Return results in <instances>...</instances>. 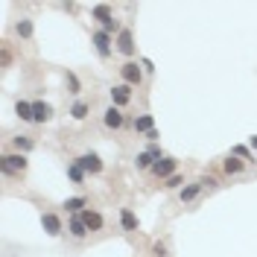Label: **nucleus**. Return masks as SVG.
<instances>
[{
	"mask_svg": "<svg viewBox=\"0 0 257 257\" xmlns=\"http://www.w3.org/2000/svg\"><path fill=\"white\" fill-rule=\"evenodd\" d=\"M91 15H94L99 23H105V20H111V18H114V12H111V6H108V3H97V6L91 9Z\"/></svg>",
	"mask_w": 257,
	"mask_h": 257,
	"instance_id": "nucleus-16",
	"label": "nucleus"
},
{
	"mask_svg": "<svg viewBox=\"0 0 257 257\" xmlns=\"http://www.w3.org/2000/svg\"><path fill=\"white\" fill-rule=\"evenodd\" d=\"M120 76H123V82H126V85H132V88L143 82V70L138 67V61H126V64L120 67Z\"/></svg>",
	"mask_w": 257,
	"mask_h": 257,
	"instance_id": "nucleus-4",
	"label": "nucleus"
},
{
	"mask_svg": "<svg viewBox=\"0 0 257 257\" xmlns=\"http://www.w3.org/2000/svg\"><path fill=\"white\" fill-rule=\"evenodd\" d=\"M178 184H181V176H178V173H176V176H170V178L164 181V187H167V190H176Z\"/></svg>",
	"mask_w": 257,
	"mask_h": 257,
	"instance_id": "nucleus-25",
	"label": "nucleus"
},
{
	"mask_svg": "<svg viewBox=\"0 0 257 257\" xmlns=\"http://www.w3.org/2000/svg\"><path fill=\"white\" fill-rule=\"evenodd\" d=\"M222 170H225L228 176H237V173H243V170H246V161H240L237 155H228V158L222 161Z\"/></svg>",
	"mask_w": 257,
	"mask_h": 257,
	"instance_id": "nucleus-14",
	"label": "nucleus"
},
{
	"mask_svg": "<svg viewBox=\"0 0 257 257\" xmlns=\"http://www.w3.org/2000/svg\"><path fill=\"white\" fill-rule=\"evenodd\" d=\"M152 129H155V120H152V114H140V117L135 120V132H146V135H149Z\"/></svg>",
	"mask_w": 257,
	"mask_h": 257,
	"instance_id": "nucleus-17",
	"label": "nucleus"
},
{
	"mask_svg": "<svg viewBox=\"0 0 257 257\" xmlns=\"http://www.w3.org/2000/svg\"><path fill=\"white\" fill-rule=\"evenodd\" d=\"M15 111H18V117L20 120H32V102H26V99H18V105H15Z\"/></svg>",
	"mask_w": 257,
	"mask_h": 257,
	"instance_id": "nucleus-19",
	"label": "nucleus"
},
{
	"mask_svg": "<svg viewBox=\"0 0 257 257\" xmlns=\"http://www.w3.org/2000/svg\"><path fill=\"white\" fill-rule=\"evenodd\" d=\"M202 190H205V181L199 178V181H193V184H187V187H181V193H178V199H181V202H193V199H196V196H199Z\"/></svg>",
	"mask_w": 257,
	"mask_h": 257,
	"instance_id": "nucleus-12",
	"label": "nucleus"
},
{
	"mask_svg": "<svg viewBox=\"0 0 257 257\" xmlns=\"http://www.w3.org/2000/svg\"><path fill=\"white\" fill-rule=\"evenodd\" d=\"M0 167H3V173H6V176H23V173H26V167H29V161H26V155H23V152H12V155H3Z\"/></svg>",
	"mask_w": 257,
	"mask_h": 257,
	"instance_id": "nucleus-1",
	"label": "nucleus"
},
{
	"mask_svg": "<svg viewBox=\"0 0 257 257\" xmlns=\"http://www.w3.org/2000/svg\"><path fill=\"white\" fill-rule=\"evenodd\" d=\"M67 176H70V181H76V184H82V178H85V170L73 161L70 167H67Z\"/></svg>",
	"mask_w": 257,
	"mask_h": 257,
	"instance_id": "nucleus-23",
	"label": "nucleus"
},
{
	"mask_svg": "<svg viewBox=\"0 0 257 257\" xmlns=\"http://www.w3.org/2000/svg\"><path fill=\"white\" fill-rule=\"evenodd\" d=\"M53 117V105L47 102H32V123H47Z\"/></svg>",
	"mask_w": 257,
	"mask_h": 257,
	"instance_id": "nucleus-10",
	"label": "nucleus"
},
{
	"mask_svg": "<svg viewBox=\"0 0 257 257\" xmlns=\"http://www.w3.org/2000/svg\"><path fill=\"white\" fill-rule=\"evenodd\" d=\"M114 44H117V50H120L123 56H135V35H132V29H123Z\"/></svg>",
	"mask_w": 257,
	"mask_h": 257,
	"instance_id": "nucleus-7",
	"label": "nucleus"
},
{
	"mask_svg": "<svg viewBox=\"0 0 257 257\" xmlns=\"http://www.w3.org/2000/svg\"><path fill=\"white\" fill-rule=\"evenodd\" d=\"M152 252H155V257H167V246H164V243H155Z\"/></svg>",
	"mask_w": 257,
	"mask_h": 257,
	"instance_id": "nucleus-28",
	"label": "nucleus"
},
{
	"mask_svg": "<svg viewBox=\"0 0 257 257\" xmlns=\"http://www.w3.org/2000/svg\"><path fill=\"white\" fill-rule=\"evenodd\" d=\"M79 217H82V222L88 225V231H99V228H102V217H99L97 211H91V208H88V211H82Z\"/></svg>",
	"mask_w": 257,
	"mask_h": 257,
	"instance_id": "nucleus-13",
	"label": "nucleus"
},
{
	"mask_svg": "<svg viewBox=\"0 0 257 257\" xmlns=\"http://www.w3.org/2000/svg\"><path fill=\"white\" fill-rule=\"evenodd\" d=\"M85 205H88V199H85V196H73V199H67V202H64V208H67L70 214H76V217L85 211Z\"/></svg>",
	"mask_w": 257,
	"mask_h": 257,
	"instance_id": "nucleus-18",
	"label": "nucleus"
},
{
	"mask_svg": "<svg viewBox=\"0 0 257 257\" xmlns=\"http://www.w3.org/2000/svg\"><path fill=\"white\" fill-rule=\"evenodd\" d=\"M64 79H67V85H70V94H79V79H76L73 73H67Z\"/></svg>",
	"mask_w": 257,
	"mask_h": 257,
	"instance_id": "nucleus-26",
	"label": "nucleus"
},
{
	"mask_svg": "<svg viewBox=\"0 0 257 257\" xmlns=\"http://www.w3.org/2000/svg\"><path fill=\"white\" fill-rule=\"evenodd\" d=\"M146 152H149V155H152V161H161V158H164V155H161V149H158V146H155V143H152V146H149V149H146Z\"/></svg>",
	"mask_w": 257,
	"mask_h": 257,
	"instance_id": "nucleus-29",
	"label": "nucleus"
},
{
	"mask_svg": "<svg viewBox=\"0 0 257 257\" xmlns=\"http://www.w3.org/2000/svg\"><path fill=\"white\" fill-rule=\"evenodd\" d=\"M129 99H132V85L120 82V85L111 88V102H114L117 108H120V105H129Z\"/></svg>",
	"mask_w": 257,
	"mask_h": 257,
	"instance_id": "nucleus-6",
	"label": "nucleus"
},
{
	"mask_svg": "<svg viewBox=\"0 0 257 257\" xmlns=\"http://www.w3.org/2000/svg\"><path fill=\"white\" fill-rule=\"evenodd\" d=\"M102 123H105V129H120V126L126 123V117H123V111H120L117 105H111V108H105Z\"/></svg>",
	"mask_w": 257,
	"mask_h": 257,
	"instance_id": "nucleus-8",
	"label": "nucleus"
},
{
	"mask_svg": "<svg viewBox=\"0 0 257 257\" xmlns=\"http://www.w3.org/2000/svg\"><path fill=\"white\" fill-rule=\"evenodd\" d=\"M91 44L97 47V53H99L102 59H108V56H111V50H114V41H111V35H108V32H102V29L91 32Z\"/></svg>",
	"mask_w": 257,
	"mask_h": 257,
	"instance_id": "nucleus-2",
	"label": "nucleus"
},
{
	"mask_svg": "<svg viewBox=\"0 0 257 257\" xmlns=\"http://www.w3.org/2000/svg\"><path fill=\"white\" fill-rule=\"evenodd\" d=\"M67 231H70V237H73V240H85V237H88V225L82 222V217H70Z\"/></svg>",
	"mask_w": 257,
	"mask_h": 257,
	"instance_id": "nucleus-11",
	"label": "nucleus"
},
{
	"mask_svg": "<svg viewBox=\"0 0 257 257\" xmlns=\"http://www.w3.org/2000/svg\"><path fill=\"white\" fill-rule=\"evenodd\" d=\"M252 149H255V152H257V135H255V138H252Z\"/></svg>",
	"mask_w": 257,
	"mask_h": 257,
	"instance_id": "nucleus-31",
	"label": "nucleus"
},
{
	"mask_svg": "<svg viewBox=\"0 0 257 257\" xmlns=\"http://www.w3.org/2000/svg\"><path fill=\"white\" fill-rule=\"evenodd\" d=\"M176 167H178V161L176 158H170V155H164L161 161H155V167H152V176H158V178H170V176H176Z\"/></svg>",
	"mask_w": 257,
	"mask_h": 257,
	"instance_id": "nucleus-5",
	"label": "nucleus"
},
{
	"mask_svg": "<svg viewBox=\"0 0 257 257\" xmlns=\"http://www.w3.org/2000/svg\"><path fill=\"white\" fill-rule=\"evenodd\" d=\"M76 164H79L85 173H91V176H99V173H102V167H105V164H102V158H99L97 152H85V155H79V158H76Z\"/></svg>",
	"mask_w": 257,
	"mask_h": 257,
	"instance_id": "nucleus-3",
	"label": "nucleus"
},
{
	"mask_svg": "<svg viewBox=\"0 0 257 257\" xmlns=\"http://www.w3.org/2000/svg\"><path fill=\"white\" fill-rule=\"evenodd\" d=\"M231 155H237V158H252V152H249L246 146H234V149H231Z\"/></svg>",
	"mask_w": 257,
	"mask_h": 257,
	"instance_id": "nucleus-27",
	"label": "nucleus"
},
{
	"mask_svg": "<svg viewBox=\"0 0 257 257\" xmlns=\"http://www.w3.org/2000/svg\"><path fill=\"white\" fill-rule=\"evenodd\" d=\"M70 114H73V120H85L88 117V102H73V108H70Z\"/></svg>",
	"mask_w": 257,
	"mask_h": 257,
	"instance_id": "nucleus-22",
	"label": "nucleus"
},
{
	"mask_svg": "<svg viewBox=\"0 0 257 257\" xmlns=\"http://www.w3.org/2000/svg\"><path fill=\"white\" fill-rule=\"evenodd\" d=\"M15 32L23 35V38H29V35H32V20H29V18H20V20L15 23Z\"/></svg>",
	"mask_w": 257,
	"mask_h": 257,
	"instance_id": "nucleus-20",
	"label": "nucleus"
},
{
	"mask_svg": "<svg viewBox=\"0 0 257 257\" xmlns=\"http://www.w3.org/2000/svg\"><path fill=\"white\" fill-rule=\"evenodd\" d=\"M12 64V53H9V47L3 44V67H9Z\"/></svg>",
	"mask_w": 257,
	"mask_h": 257,
	"instance_id": "nucleus-30",
	"label": "nucleus"
},
{
	"mask_svg": "<svg viewBox=\"0 0 257 257\" xmlns=\"http://www.w3.org/2000/svg\"><path fill=\"white\" fill-rule=\"evenodd\" d=\"M15 146H18V152H29V149L35 146V140L26 138V135H20V138H15Z\"/></svg>",
	"mask_w": 257,
	"mask_h": 257,
	"instance_id": "nucleus-24",
	"label": "nucleus"
},
{
	"mask_svg": "<svg viewBox=\"0 0 257 257\" xmlns=\"http://www.w3.org/2000/svg\"><path fill=\"white\" fill-rule=\"evenodd\" d=\"M120 225H123V231H138V217L132 214V208L120 211Z\"/></svg>",
	"mask_w": 257,
	"mask_h": 257,
	"instance_id": "nucleus-15",
	"label": "nucleus"
},
{
	"mask_svg": "<svg viewBox=\"0 0 257 257\" xmlns=\"http://www.w3.org/2000/svg\"><path fill=\"white\" fill-rule=\"evenodd\" d=\"M135 167H138V170H152V167H155V161H152V155H149V152H140V155L135 158Z\"/></svg>",
	"mask_w": 257,
	"mask_h": 257,
	"instance_id": "nucleus-21",
	"label": "nucleus"
},
{
	"mask_svg": "<svg viewBox=\"0 0 257 257\" xmlns=\"http://www.w3.org/2000/svg\"><path fill=\"white\" fill-rule=\"evenodd\" d=\"M41 225H44V231L50 234V237H61V219L56 217V214H41Z\"/></svg>",
	"mask_w": 257,
	"mask_h": 257,
	"instance_id": "nucleus-9",
	"label": "nucleus"
}]
</instances>
